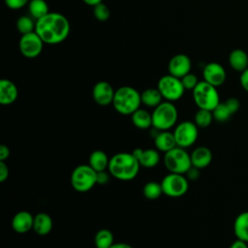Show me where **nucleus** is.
<instances>
[{"mask_svg":"<svg viewBox=\"0 0 248 248\" xmlns=\"http://www.w3.org/2000/svg\"><path fill=\"white\" fill-rule=\"evenodd\" d=\"M70 22L60 13H48L36 20L35 32L45 44L57 45L64 42L70 34Z\"/></svg>","mask_w":248,"mask_h":248,"instance_id":"f257e3e1","label":"nucleus"},{"mask_svg":"<svg viewBox=\"0 0 248 248\" xmlns=\"http://www.w3.org/2000/svg\"><path fill=\"white\" fill-rule=\"evenodd\" d=\"M140 165L137 158L129 152H119L109 158L108 172L121 181L133 180L140 171Z\"/></svg>","mask_w":248,"mask_h":248,"instance_id":"f03ea898","label":"nucleus"},{"mask_svg":"<svg viewBox=\"0 0 248 248\" xmlns=\"http://www.w3.org/2000/svg\"><path fill=\"white\" fill-rule=\"evenodd\" d=\"M111 105L118 113L132 115L141 105L140 93L132 86H121L115 90Z\"/></svg>","mask_w":248,"mask_h":248,"instance_id":"7ed1b4c3","label":"nucleus"},{"mask_svg":"<svg viewBox=\"0 0 248 248\" xmlns=\"http://www.w3.org/2000/svg\"><path fill=\"white\" fill-rule=\"evenodd\" d=\"M152 127L159 131H168L174 127L178 118V111L172 102L163 101L152 111Z\"/></svg>","mask_w":248,"mask_h":248,"instance_id":"20e7f679","label":"nucleus"},{"mask_svg":"<svg viewBox=\"0 0 248 248\" xmlns=\"http://www.w3.org/2000/svg\"><path fill=\"white\" fill-rule=\"evenodd\" d=\"M193 99L199 108L213 110L220 103L217 87L202 80L193 89Z\"/></svg>","mask_w":248,"mask_h":248,"instance_id":"39448f33","label":"nucleus"},{"mask_svg":"<svg viewBox=\"0 0 248 248\" xmlns=\"http://www.w3.org/2000/svg\"><path fill=\"white\" fill-rule=\"evenodd\" d=\"M71 185L75 191L85 193L97 184V171L88 164L77 166L71 173Z\"/></svg>","mask_w":248,"mask_h":248,"instance_id":"423d86ee","label":"nucleus"},{"mask_svg":"<svg viewBox=\"0 0 248 248\" xmlns=\"http://www.w3.org/2000/svg\"><path fill=\"white\" fill-rule=\"evenodd\" d=\"M164 165L170 172L185 174L192 167L191 156L185 148L175 146L164 155Z\"/></svg>","mask_w":248,"mask_h":248,"instance_id":"0eeeda50","label":"nucleus"},{"mask_svg":"<svg viewBox=\"0 0 248 248\" xmlns=\"http://www.w3.org/2000/svg\"><path fill=\"white\" fill-rule=\"evenodd\" d=\"M163 194L170 198H179L189 189V180L184 174L170 172L160 182Z\"/></svg>","mask_w":248,"mask_h":248,"instance_id":"6e6552de","label":"nucleus"},{"mask_svg":"<svg viewBox=\"0 0 248 248\" xmlns=\"http://www.w3.org/2000/svg\"><path fill=\"white\" fill-rule=\"evenodd\" d=\"M157 88L159 89L163 98L169 102H175L179 100L185 91L181 79L170 74L160 78Z\"/></svg>","mask_w":248,"mask_h":248,"instance_id":"1a4fd4ad","label":"nucleus"},{"mask_svg":"<svg viewBox=\"0 0 248 248\" xmlns=\"http://www.w3.org/2000/svg\"><path fill=\"white\" fill-rule=\"evenodd\" d=\"M172 133L176 145L182 148H188L197 141L199 136V127L194 121H182L175 125Z\"/></svg>","mask_w":248,"mask_h":248,"instance_id":"9d476101","label":"nucleus"},{"mask_svg":"<svg viewBox=\"0 0 248 248\" xmlns=\"http://www.w3.org/2000/svg\"><path fill=\"white\" fill-rule=\"evenodd\" d=\"M44 41L41 37L35 32H30L24 35H21L18 43V47L20 53L26 58H36L38 57L44 46Z\"/></svg>","mask_w":248,"mask_h":248,"instance_id":"9b49d317","label":"nucleus"},{"mask_svg":"<svg viewBox=\"0 0 248 248\" xmlns=\"http://www.w3.org/2000/svg\"><path fill=\"white\" fill-rule=\"evenodd\" d=\"M115 90L108 81H98L92 89V97L96 104L101 107H107L112 104Z\"/></svg>","mask_w":248,"mask_h":248,"instance_id":"f8f14e48","label":"nucleus"},{"mask_svg":"<svg viewBox=\"0 0 248 248\" xmlns=\"http://www.w3.org/2000/svg\"><path fill=\"white\" fill-rule=\"evenodd\" d=\"M202 77L204 81L218 87L226 80V71L221 64L217 62H210L204 66L202 70Z\"/></svg>","mask_w":248,"mask_h":248,"instance_id":"ddd939ff","label":"nucleus"},{"mask_svg":"<svg viewBox=\"0 0 248 248\" xmlns=\"http://www.w3.org/2000/svg\"><path fill=\"white\" fill-rule=\"evenodd\" d=\"M191 67L192 63L189 56L183 53H179L171 57L168 65V70L170 75L181 78L190 73Z\"/></svg>","mask_w":248,"mask_h":248,"instance_id":"4468645a","label":"nucleus"},{"mask_svg":"<svg viewBox=\"0 0 248 248\" xmlns=\"http://www.w3.org/2000/svg\"><path fill=\"white\" fill-rule=\"evenodd\" d=\"M34 216L26 210L16 213L12 219V229L17 233H25L33 230Z\"/></svg>","mask_w":248,"mask_h":248,"instance_id":"2eb2a0df","label":"nucleus"},{"mask_svg":"<svg viewBox=\"0 0 248 248\" xmlns=\"http://www.w3.org/2000/svg\"><path fill=\"white\" fill-rule=\"evenodd\" d=\"M18 96L16 85L10 79L3 78L0 80V104L9 106L15 103Z\"/></svg>","mask_w":248,"mask_h":248,"instance_id":"dca6fc26","label":"nucleus"},{"mask_svg":"<svg viewBox=\"0 0 248 248\" xmlns=\"http://www.w3.org/2000/svg\"><path fill=\"white\" fill-rule=\"evenodd\" d=\"M190 156L192 166L200 170L208 167L212 161V152L206 146H199L195 148Z\"/></svg>","mask_w":248,"mask_h":248,"instance_id":"f3484780","label":"nucleus"},{"mask_svg":"<svg viewBox=\"0 0 248 248\" xmlns=\"http://www.w3.org/2000/svg\"><path fill=\"white\" fill-rule=\"evenodd\" d=\"M154 144L158 151H161L164 153L177 146L173 133L170 132V130L159 131L154 138Z\"/></svg>","mask_w":248,"mask_h":248,"instance_id":"a211bd4d","label":"nucleus"},{"mask_svg":"<svg viewBox=\"0 0 248 248\" xmlns=\"http://www.w3.org/2000/svg\"><path fill=\"white\" fill-rule=\"evenodd\" d=\"M53 227L51 217L46 212H40L34 216L33 231L39 235L48 234Z\"/></svg>","mask_w":248,"mask_h":248,"instance_id":"6ab92c4d","label":"nucleus"},{"mask_svg":"<svg viewBox=\"0 0 248 248\" xmlns=\"http://www.w3.org/2000/svg\"><path fill=\"white\" fill-rule=\"evenodd\" d=\"M233 232L237 239L248 243V211L239 213L233 222Z\"/></svg>","mask_w":248,"mask_h":248,"instance_id":"aec40b11","label":"nucleus"},{"mask_svg":"<svg viewBox=\"0 0 248 248\" xmlns=\"http://www.w3.org/2000/svg\"><path fill=\"white\" fill-rule=\"evenodd\" d=\"M229 63L234 71L242 73L248 68V54L243 49H233L229 55Z\"/></svg>","mask_w":248,"mask_h":248,"instance_id":"412c9836","label":"nucleus"},{"mask_svg":"<svg viewBox=\"0 0 248 248\" xmlns=\"http://www.w3.org/2000/svg\"><path fill=\"white\" fill-rule=\"evenodd\" d=\"M109 158L103 150H95L93 151L88 160V165L97 172L107 170L108 168Z\"/></svg>","mask_w":248,"mask_h":248,"instance_id":"4be33fe9","label":"nucleus"},{"mask_svg":"<svg viewBox=\"0 0 248 248\" xmlns=\"http://www.w3.org/2000/svg\"><path fill=\"white\" fill-rule=\"evenodd\" d=\"M132 123L135 127L140 130H146L152 127V114L144 108L137 109L131 115Z\"/></svg>","mask_w":248,"mask_h":248,"instance_id":"5701e85b","label":"nucleus"},{"mask_svg":"<svg viewBox=\"0 0 248 248\" xmlns=\"http://www.w3.org/2000/svg\"><path fill=\"white\" fill-rule=\"evenodd\" d=\"M140 167L145 169H152L160 162V154L157 149L147 148L142 149L140 158L138 159Z\"/></svg>","mask_w":248,"mask_h":248,"instance_id":"b1692460","label":"nucleus"},{"mask_svg":"<svg viewBox=\"0 0 248 248\" xmlns=\"http://www.w3.org/2000/svg\"><path fill=\"white\" fill-rule=\"evenodd\" d=\"M141 104L148 108H156L163 102V96L158 88H147L140 93Z\"/></svg>","mask_w":248,"mask_h":248,"instance_id":"393cba45","label":"nucleus"},{"mask_svg":"<svg viewBox=\"0 0 248 248\" xmlns=\"http://www.w3.org/2000/svg\"><path fill=\"white\" fill-rule=\"evenodd\" d=\"M28 10L32 17L36 20L49 13L48 5L45 0H30L28 3Z\"/></svg>","mask_w":248,"mask_h":248,"instance_id":"a878e982","label":"nucleus"},{"mask_svg":"<svg viewBox=\"0 0 248 248\" xmlns=\"http://www.w3.org/2000/svg\"><path fill=\"white\" fill-rule=\"evenodd\" d=\"M94 243L96 248H109L113 243V234L108 229L99 230L94 236Z\"/></svg>","mask_w":248,"mask_h":248,"instance_id":"bb28decb","label":"nucleus"},{"mask_svg":"<svg viewBox=\"0 0 248 248\" xmlns=\"http://www.w3.org/2000/svg\"><path fill=\"white\" fill-rule=\"evenodd\" d=\"M213 113L211 110L199 108L194 116V122L199 128H207L213 121Z\"/></svg>","mask_w":248,"mask_h":248,"instance_id":"cd10ccee","label":"nucleus"},{"mask_svg":"<svg viewBox=\"0 0 248 248\" xmlns=\"http://www.w3.org/2000/svg\"><path fill=\"white\" fill-rule=\"evenodd\" d=\"M142 193L144 198L147 200H157L160 198V196L163 194L161 183H158L156 181H149L146 184H144Z\"/></svg>","mask_w":248,"mask_h":248,"instance_id":"c85d7f7f","label":"nucleus"},{"mask_svg":"<svg viewBox=\"0 0 248 248\" xmlns=\"http://www.w3.org/2000/svg\"><path fill=\"white\" fill-rule=\"evenodd\" d=\"M212 113H213L214 120L218 122H226L233 114V112L229 108L226 102H220L219 105L212 110Z\"/></svg>","mask_w":248,"mask_h":248,"instance_id":"c756f323","label":"nucleus"},{"mask_svg":"<svg viewBox=\"0 0 248 248\" xmlns=\"http://www.w3.org/2000/svg\"><path fill=\"white\" fill-rule=\"evenodd\" d=\"M35 25L36 22H34L33 19L27 16H22L16 20V28L21 35L35 31Z\"/></svg>","mask_w":248,"mask_h":248,"instance_id":"7c9ffc66","label":"nucleus"},{"mask_svg":"<svg viewBox=\"0 0 248 248\" xmlns=\"http://www.w3.org/2000/svg\"><path fill=\"white\" fill-rule=\"evenodd\" d=\"M93 14H94L95 17L100 21L108 20L109 18V16H110L109 9L103 2L97 4L96 6L93 7Z\"/></svg>","mask_w":248,"mask_h":248,"instance_id":"2f4dec72","label":"nucleus"},{"mask_svg":"<svg viewBox=\"0 0 248 248\" xmlns=\"http://www.w3.org/2000/svg\"><path fill=\"white\" fill-rule=\"evenodd\" d=\"M180 79L182 81V84H183L185 90H193L197 86V84L199 83L197 76L194 75V74H191V73L185 75Z\"/></svg>","mask_w":248,"mask_h":248,"instance_id":"473e14b6","label":"nucleus"},{"mask_svg":"<svg viewBox=\"0 0 248 248\" xmlns=\"http://www.w3.org/2000/svg\"><path fill=\"white\" fill-rule=\"evenodd\" d=\"M30 0H4L6 6L11 10H19L23 8Z\"/></svg>","mask_w":248,"mask_h":248,"instance_id":"72a5a7b5","label":"nucleus"},{"mask_svg":"<svg viewBox=\"0 0 248 248\" xmlns=\"http://www.w3.org/2000/svg\"><path fill=\"white\" fill-rule=\"evenodd\" d=\"M109 176H111V175L107 170L97 172V184L106 185L109 181Z\"/></svg>","mask_w":248,"mask_h":248,"instance_id":"f704fd0d","label":"nucleus"},{"mask_svg":"<svg viewBox=\"0 0 248 248\" xmlns=\"http://www.w3.org/2000/svg\"><path fill=\"white\" fill-rule=\"evenodd\" d=\"M9 177V168L4 161H0V182H5Z\"/></svg>","mask_w":248,"mask_h":248,"instance_id":"c9c22d12","label":"nucleus"},{"mask_svg":"<svg viewBox=\"0 0 248 248\" xmlns=\"http://www.w3.org/2000/svg\"><path fill=\"white\" fill-rule=\"evenodd\" d=\"M185 176L188 180H197L200 176V169L196 167H191L185 173Z\"/></svg>","mask_w":248,"mask_h":248,"instance_id":"e433bc0d","label":"nucleus"},{"mask_svg":"<svg viewBox=\"0 0 248 248\" xmlns=\"http://www.w3.org/2000/svg\"><path fill=\"white\" fill-rule=\"evenodd\" d=\"M240 85L242 88L248 92V68L244 70L240 75Z\"/></svg>","mask_w":248,"mask_h":248,"instance_id":"4c0bfd02","label":"nucleus"},{"mask_svg":"<svg viewBox=\"0 0 248 248\" xmlns=\"http://www.w3.org/2000/svg\"><path fill=\"white\" fill-rule=\"evenodd\" d=\"M9 157H10V148L7 145L2 144L0 146V161L5 162Z\"/></svg>","mask_w":248,"mask_h":248,"instance_id":"58836bf2","label":"nucleus"},{"mask_svg":"<svg viewBox=\"0 0 248 248\" xmlns=\"http://www.w3.org/2000/svg\"><path fill=\"white\" fill-rule=\"evenodd\" d=\"M230 248H248V244H247V242H245V241H243L241 239H237L236 238V240H234L231 244Z\"/></svg>","mask_w":248,"mask_h":248,"instance_id":"ea45409f","label":"nucleus"},{"mask_svg":"<svg viewBox=\"0 0 248 248\" xmlns=\"http://www.w3.org/2000/svg\"><path fill=\"white\" fill-rule=\"evenodd\" d=\"M109 248H133V247L128 243L117 242V243H113Z\"/></svg>","mask_w":248,"mask_h":248,"instance_id":"a19ab883","label":"nucleus"},{"mask_svg":"<svg viewBox=\"0 0 248 248\" xmlns=\"http://www.w3.org/2000/svg\"><path fill=\"white\" fill-rule=\"evenodd\" d=\"M85 4H87L88 6H92V7H94V6H96L97 4H99V3H102V0H82Z\"/></svg>","mask_w":248,"mask_h":248,"instance_id":"79ce46f5","label":"nucleus"}]
</instances>
